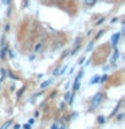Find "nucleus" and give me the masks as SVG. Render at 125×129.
I'll list each match as a JSON object with an SVG mask.
<instances>
[{"mask_svg":"<svg viewBox=\"0 0 125 129\" xmlns=\"http://www.w3.org/2000/svg\"><path fill=\"white\" fill-rule=\"evenodd\" d=\"M102 100H104V93H96L94 95H93V98H91V109H96V108H98L100 106V104L102 102Z\"/></svg>","mask_w":125,"mask_h":129,"instance_id":"obj_1","label":"nucleus"},{"mask_svg":"<svg viewBox=\"0 0 125 129\" xmlns=\"http://www.w3.org/2000/svg\"><path fill=\"white\" fill-rule=\"evenodd\" d=\"M82 75H83V70H81L78 74H77L75 81H74V86H73V90L74 91H77L79 89V81H81V78H82Z\"/></svg>","mask_w":125,"mask_h":129,"instance_id":"obj_2","label":"nucleus"},{"mask_svg":"<svg viewBox=\"0 0 125 129\" xmlns=\"http://www.w3.org/2000/svg\"><path fill=\"white\" fill-rule=\"evenodd\" d=\"M118 40H120V32H116V34L112 35L110 43H112V47H113V48L117 47V44H118Z\"/></svg>","mask_w":125,"mask_h":129,"instance_id":"obj_3","label":"nucleus"},{"mask_svg":"<svg viewBox=\"0 0 125 129\" xmlns=\"http://www.w3.org/2000/svg\"><path fill=\"white\" fill-rule=\"evenodd\" d=\"M118 50H117V47L114 48V52H113V55H112V58H110V64L113 66V64H116V62H117V59H118Z\"/></svg>","mask_w":125,"mask_h":129,"instance_id":"obj_4","label":"nucleus"},{"mask_svg":"<svg viewBox=\"0 0 125 129\" xmlns=\"http://www.w3.org/2000/svg\"><path fill=\"white\" fill-rule=\"evenodd\" d=\"M97 3V0H83V4L86 7H93Z\"/></svg>","mask_w":125,"mask_h":129,"instance_id":"obj_5","label":"nucleus"},{"mask_svg":"<svg viewBox=\"0 0 125 129\" xmlns=\"http://www.w3.org/2000/svg\"><path fill=\"white\" fill-rule=\"evenodd\" d=\"M51 82H52L51 79H47V81H44V82H43L42 85H40V89H46V87L48 86V85H51Z\"/></svg>","mask_w":125,"mask_h":129,"instance_id":"obj_6","label":"nucleus"},{"mask_svg":"<svg viewBox=\"0 0 125 129\" xmlns=\"http://www.w3.org/2000/svg\"><path fill=\"white\" fill-rule=\"evenodd\" d=\"M100 82V75H94L93 78L90 79V85H93V83H98Z\"/></svg>","mask_w":125,"mask_h":129,"instance_id":"obj_7","label":"nucleus"},{"mask_svg":"<svg viewBox=\"0 0 125 129\" xmlns=\"http://www.w3.org/2000/svg\"><path fill=\"white\" fill-rule=\"evenodd\" d=\"M11 124H12V120H8V121H7V122H6V124H4V125H3V126H2V128H0V129H7V128H8V126H10V125H11Z\"/></svg>","mask_w":125,"mask_h":129,"instance_id":"obj_8","label":"nucleus"},{"mask_svg":"<svg viewBox=\"0 0 125 129\" xmlns=\"http://www.w3.org/2000/svg\"><path fill=\"white\" fill-rule=\"evenodd\" d=\"M97 118H98V120H97V121H98V124H104L105 122V117L104 116H98Z\"/></svg>","mask_w":125,"mask_h":129,"instance_id":"obj_9","label":"nucleus"},{"mask_svg":"<svg viewBox=\"0 0 125 129\" xmlns=\"http://www.w3.org/2000/svg\"><path fill=\"white\" fill-rule=\"evenodd\" d=\"M106 81H108V75H106V74H104V75L100 78V82H106Z\"/></svg>","mask_w":125,"mask_h":129,"instance_id":"obj_10","label":"nucleus"},{"mask_svg":"<svg viewBox=\"0 0 125 129\" xmlns=\"http://www.w3.org/2000/svg\"><path fill=\"white\" fill-rule=\"evenodd\" d=\"M59 70H60V66H58V67L55 69V70H54V73H52V75H55V77H56V75L59 74Z\"/></svg>","mask_w":125,"mask_h":129,"instance_id":"obj_11","label":"nucleus"},{"mask_svg":"<svg viewBox=\"0 0 125 129\" xmlns=\"http://www.w3.org/2000/svg\"><path fill=\"white\" fill-rule=\"evenodd\" d=\"M79 48H81V46H79V44H78V46H77V47L74 48V50H73V51H71V55H74V54H75V52H77V51H78V50H79Z\"/></svg>","mask_w":125,"mask_h":129,"instance_id":"obj_12","label":"nucleus"},{"mask_svg":"<svg viewBox=\"0 0 125 129\" xmlns=\"http://www.w3.org/2000/svg\"><path fill=\"white\" fill-rule=\"evenodd\" d=\"M93 44H94V42H90V43H89V46H87V48H86V51L89 52V51H90L91 50V47H93Z\"/></svg>","mask_w":125,"mask_h":129,"instance_id":"obj_13","label":"nucleus"},{"mask_svg":"<svg viewBox=\"0 0 125 129\" xmlns=\"http://www.w3.org/2000/svg\"><path fill=\"white\" fill-rule=\"evenodd\" d=\"M23 91H24V87H22V89H20V90L18 91V98H20V95L23 94Z\"/></svg>","mask_w":125,"mask_h":129,"instance_id":"obj_14","label":"nucleus"},{"mask_svg":"<svg viewBox=\"0 0 125 129\" xmlns=\"http://www.w3.org/2000/svg\"><path fill=\"white\" fill-rule=\"evenodd\" d=\"M56 129H65V124H56Z\"/></svg>","mask_w":125,"mask_h":129,"instance_id":"obj_15","label":"nucleus"},{"mask_svg":"<svg viewBox=\"0 0 125 129\" xmlns=\"http://www.w3.org/2000/svg\"><path fill=\"white\" fill-rule=\"evenodd\" d=\"M105 22V18H101L100 20H98V22H97V24H98V26H100V24H102Z\"/></svg>","mask_w":125,"mask_h":129,"instance_id":"obj_16","label":"nucleus"},{"mask_svg":"<svg viewBox=\"0 0 125 129\" xmlns=\"http://www.w3.org/2000/svg\"><path fill=\"white\" fill-rule=\"evenodd\" d=\"M122 118H124V114H122V113H121V114H118V116H117V120H118V121H121Z\"/></svg>","mask_w":125,"mask_h":129,"instance_id":"obj_17","label":"nucleus"},{"mask_svg":"<svg viewBox=\"0 0 125 129\" xmlns=\"http://www.w3.org/2000/svg\"><path fill=\"white\" fill-rule=\"evenodd\" d=\"M102 34H104V31H98V34L96 35V39H98V38H100V36L102 35Z\"/></svg>","mask_w":125,"mask_h":129,"instance_id":"obj_18","label":"nucleus"},{"mask_svg":"<svg viewBox=\"0 0 125 129\" xmlns=\"http://www.w3.org/2000/svg\"><path fill=\"white\" fill-rule=\"evenodd\" d=\"M23 128L24 129H31V125L30 124H26V125H23Z\"/></svg>","mask_w":125,"mask_h":129,"instance_id":"obj_19","label":"nucleus"},{"mask_svg":"<svg viewBox=\"0 0 125 129\" xmlns=\"http://www.w3.org/2000/svg\"><path fill=\"white\" fill-rule=\"evenodd\" d=\"M40 47H42V44H40V43H39V44H36V46H35V51H38Z\"/></svg>","mask_w":125,"mask_h":129,"instance_id":"obj_20","label":"nucleus"},{"mask_svg":"<svg viewBox=\"0 0 125 129\" xmlns=\"http://www.w3.org/2000/svg\"><path fill=\"white\" fill-rule=\"evenodd\" d=\"M59 108H60V110H62V109H65V102H62L59 105Z\"/></svg>","mask_w":125,"mask_h":129,"instance_id":"obj_21","label":"nucleus"},{"mask_svg":"<svg viewBox=\"0 0 125 129\" xmlns=\"http://www.w3.org/2000/svg\"><path fill=\"white\" fill-rule=\"evenodd\" d=\"M83 62H85V58H83V56H82V58H81V59H79V64H82Z\"/></svg>","mask_w":125,"mask_h":129,"instance_id":"obj_22","label":"nucleus"},{"mask_svg":"<svg viewBox=\"0 0 125 129\" xmlns=\"http://www.w3.org/2000/svg\"><path fill=\"white\" fill-rule=\"evenodd\" d=\"M51 129H56V122H54V124L51 125Z\"/></svg>","mask_w":125,"mask_h":129,"instance_id":"obj_23","label":"nucleus"},{"mask_svg":"<svg viewBox=\"0 0 125 129\" xmlns=\"http://www.w3.org/2000/svg\"><path fill=\"white\" fill-rule=\"evenodd\" d=\"M14 129H20V125H19V124H16L15 126H14Z\"/></svg>","mask_w":125,"mask_h":129,"instance_id":"obj_24","label":"nucleus"},{"mask_svg":"<svg viewBox=\"0 0 125 129\" xmlns=\"http://www.w3.org/2000/svg\"><path fill=\"white\" fill-rule=\"evenodd\" d=\"M65 70H66V66H65V67L62 69V70H59V71H60V74H63V73H65Z\"/></svg>","mask_w":125,"mask_h":129,"instance_id":"obj_25","label":"nucleus"},{"mask_svg":"<svg viewBox=\"0 0 125 129\" xmlns=\"http://www.w3.org/2000/svg\"><path fill=\"white\" fill-rule=\"evenodd\" d=\"M58 2H62V0H58Z\"/></svg>","mask_w":125,"mask_h":129,"instance_id":"obj_26","label":"nucleus"}]
</instances>
